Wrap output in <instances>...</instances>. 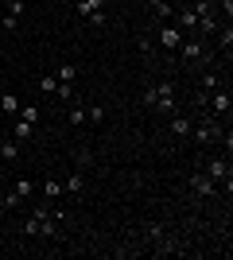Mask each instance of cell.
<instances>
[{"mask_svg": "<svg viewBox=\"0 0 233 260\" xmlns=\"http://www.w3.org/2000/svg\"><path fill=\"white\" fill-rule=\"evenodd\" d=\"M144 105L155 109V113H175V86L171 82H159V86H148L144 89Z\"/></svg>", "mask_w": 233, "mask_h": 260, "instance_id": "1", "label": "cell"}, {"mask_svg": "<svg viewBox=\"0 0 233 260\" xmlns=\"http://www.w3.org/2000/svg\"><path fill=\"white\" fill-rule=\"evenodd\" d=\"M187 140H194V144H218V140H225V128L218 124L214 117H202L194 128H190V136Z\"/></svg>", "mask_w": 233, "mask_h": 260, "instance_id": "2", "label": "cell"}, {"mask_svg": "<svg viewBox=\"0 0 233 260\" xmlns=\"http://www.w3.org/2000/svg\"><path fill=\"white\" fill-rule=\"evenodd\" d=\"M179 54H183V62H194V66H214V54L206 51V43H202L198 35H194V39H183V43H179Z\"/></svg>", "mask_w": 233, "mask_h": 260, "instance_id": "3", "label": "cell"}, {"mask_svg": "<svg viewBox=\"0 0 233 260\" xmlns=\"http://www.w3.org/2000/svg\"><path fill=\"white\" fill-rule=\"evenodd\" d=\"M190 190H194L198 198H210V194H218V183H214L206 171H194L190 175Z\"/></svg>", "mask_w": 233, "mask_h": 260, "instance_id": "4", "label": "cell"}, {"mask_svg": "<svg viewBox=\"0 0 233 260\" xmlns=\"http://www.w3.org/2000/svg\"><path fill=\"white\" fill-rule=\"evenodd\" d=\"M210 109H214V113H222V117H229V109H233V98H229V89H214V93H210Z\"/></svg>", "mask_w": 233, "mask_h": 260, "instance_id": "5", "label": "cell"}, {"mask_svg": "<svg viewBox=\"0 0 233 260\" xmlns=\"http://www.w3.org/2000/svg\"><path fill=\"white\" fill-rule=\"evenodd\" d=\"M167 128H171V136H179V140H187L190 128H194V120L190 117H179V113H171V120H167Z\"/></svg>", "mask_w": 233, "mask_h": 260, "instance_id": "6", "label": "cell"}, {"mask_svg": "<svg viewBox=\"0 0 233 260\" xmlns=\"http://www.w3.org/2000/svg\"><path fill=\"white\" fill-rule=\"evenodd\" d=\"M183 39H187V35L179 31L175 23H163V31H159V43H163L167 51H179V43H183Z\"/></svg>", "mask_w": 233, "mask_h": 260, "instance_id": "7", "label": "cell"}, {"mask_svg": "<svg viewBox=\"0 0 233 260\" xmlns=\"http://www.w3.org/2000/svg\"><path fill=\"white\" fill-rule=\"evenodd\" d=\"M222 27V20L214 16V12H206V16H198V23H194V35H214Z\"/></svg>", "mask_w": 233, "mask_h": 260, "instance_id": "8", "label": "cell"}, {"mask_svg": "<svg viewBox=\"0 0 233 260\" xmlns=\"http://www.w3.org/2000/svg\"><path fill=\"white\" fill-rule=\"evenodd\" d=\"M206 175H210L214 183H229V163H225V159H210Z\"/></svg>", "mask_w": 233, "mask_h": 260, "instance_id": "9", "label": "cell"}, {"mask_svg": "<svg viewBox=\"0 0 233 260\" xmlns=\"http://www.w3.org/2000/svg\"><path fill=\"white\" fill-rule=\"evenodd\" d=\"M82 190H86V179H82V175H70V179H66V183H62V194H70V198H78V194H82Z\"/></svg>", "mask_w": 233, "mask_h": 260, "instance_id": "10", "label": "cell"}, {"mask_svg": "<svg viewBox=\"0 0 233 260\" xmlns=\"http://www.w3.org/2000/svg\"><path fill=\"white\" fill-rule=\"evenodd\" d=\"M35 136V124H27V120L16 117V124H12V140H31Z\"/></svg>", "mask_w": 233, "mask_h": 260, "instance_id": "11", "label": "cell"}, {"mask_svg": "<svg viewBox=\"0 0 233 260\" xmlns=\"http://www.w3.org/2000/svg\"><path fill=\"white\" fill-rule=\"evenodd\" d=\"M148 8L155 12V20H171V16H175V12H171V4H167V0H148Z\"/></svg>", "mask_w": 233, "mask_h": 260, "instance_id": "12", "label": "cell"}, {"mask_svg": "<svg viewBox=\"0 0 233 260\" xmlns=\"http://www.w3.org/2000/svg\"><path fill=\"white\" fill-rule=\"evenodd\" d=\"M101 8H105V0H78L74 4L78 16H93V12H101Z\"/></svg>", "mask_w": 233, "mask_h": 260, "instance_id": "13", "label": "cell"}, {"mask_svg": "<svg viewBox=\"0 0 233 260\" xmlns=\"http://www.w3.org/2000/svg\"><path fill=\"white\" fill-rule=\"evenodd\" d=\"M43 198L47 202H58V198H62V183H58V179H47L43 183Z\"/></svg>", "mask_w": 233, "mask_h": 260, "instance_id": "14", "label": "cell"}, {"mask_svg": "<svg viewBox=\"0 0 233 260\" xmlns=\"http://www.w3.org/2000/svg\"><path fill=\"white\" fill-rule=\"evenodd\" d=\"M198 89H206V93H214V89H222V78H218V74H214V70H210V66H206V74H202V86Z\"/></svg>", "mask_w": 233, "mask_h": 260, "instance_id": "15", "label": "cell"}, {"mask_svg": "<svg viewBox=\"0 0 233 260\" xmlns=\"http://www.w3.org/2000/svg\"><path fill=\"white\" fill-rule=\"evenodd\" d=\"M0 155H4L8 163H16V159H20V140H4V144H0Z\"/></svg>", "mask_w": 233, "mask_h": 260, "instance_id": "16", "label": "cell"}, {"mask_svg": "<svg viewBox=\"0 0 233 260\" xmlns=\"http://www.w3.org/2000/svg\"><path fill=\"white\" fill-rule=\"evenodd\" d=\"M74 78H78V66L74 62H62V66H58V82H70V86H74Z\"/></svg>", "mask_w": 233, "mask_h": 260, "instance_id": "17", "label": "cell"}, {"mask_svg": "<svg viewBox=\"0 0 233 260\" xmlns=\"http://www.w3.org/2000/svg\"><path fill=\"white\" fill-rule=\"evenodd\" d=\"M12 190H16V194H20V198H31L35 183H31V179H16V183H12Z\"/></svg>", "mask_w": 233, "mask_h": 260, "instance_id": "18", "label": "cell"}, {"mask_svg": "<svg viewBox=\"0 0 233 260\" xmlns=\"http://www.w3.org/2000/svg\"><path fill=\"white\" fill-rule=\"evenodd\" d=\"M0 109H4V113H20V98H16V93H4V98H0Z\"/></svg>", "mask_w": 233, "mask_h": 260, "instance_id": "19", "label": "cell"}, {"mask_svg": "<svg viewBox=\"0 0 233 260\" xmlns=\"http://www.w3.org/2000/svg\"><path fill=\"white\" fill-rule=\"evenodd\" d=\"M144 233H148V241H159V237H167V229L159 225V221H148V225H144Z\"/></svg>", "mask_w": 233, "mask_h": 260, "instance_id": "20", "label": "cell"}, {"mask_svg": "<svg viewBox=\"0 0 233 260\" xmlns=\"http://www.w3.org/2000/svg\"><path fill=\"white\" fill-rule=\"evenodd\" d=\"M218 43H222L225 51L233 47V27H229V23H222V27H218Z\"/></svg>", "mask_w": 233, "mask_h": 260, "instance_id": "21", "label": "cell"}, {"mask_svg": "<svg viewBox=\"0 0 233 260\" xmlns=\"http://www.w3.org/2000/svg\"><path fill=\"white\" fill-rule=\"evenodd\" d=\"M16 117L27 120V124H35V120H39V109H35V105H20V113H16Z\"/></svg>", "mask_w": 233, "mask_h": 260, "instance_id": "22", "label": "cell"}, {"mask_svg": "<svg viewBox=\"0 0 233 260\" xmlns=\"http://www.w3.org/2000/svg\"><path fill=\"white\" fill-rule=\"evenodd\" d=\"M23 12H27V4H23V0H8V16H16V20H20Z\"/></svg>", "mask_w": 233, "mask_h": 260, "instance_id": "23", "label": "cell"}, {"mask_svg": "<svg viewBox=\"0 0 233 260\" xmlns=\"http://www.w3.org/2000/svg\"><path fill=\"white\" fill-rule=\"evenodd\" d=\"M55 98H58V101H70V98H74V89H70V82H58Z\"/></svg>", "mask_w": 233, "mask_h": 260, "instance_id": "24", "label": "cell"}, {"mask_svg": "<svg viewBox=\"0 0 233 260\" xmlns=\"http://www.w3.org/2000/svg\"><path fill=\"white\" fill-rule=\"evenodd\" d=\"M20 202H23V198L16 194V190H8V194H4V210H20Z\"/></svg>", "mask_w": 233, "mask_h": 260, "instance_id": "25", "label": "cell"}, {"mask_svg": "<svg viewBox=\"0 0 233 260\" xmlns=\"http://www.w3.org/2000/svg\"><path fill=\"white\" fill-rule=\"evenodd\" d=\"M39 89H43V93H55V89H58V78H39Z\"/></svg>", "mask_w": 233, "mask_h": 260, "instance_id": "26", "label": "cell"}, {"mask_svg": "<svg viewBox=\"0 0 233 260\" xmlns=\"http://www.w3.org/2000/svg\"><path fill=\"white\" fill-rule=\"evenodd\" d=\"M4 31H20V20H16V16H8V12H4Z\"/></svg>", "mask_w": 233, "mask_h": 260, "instance_id": "27", "label": "cell"}, {"mask_svg": "<svg viewBox=\"0 0 233 260\" xmlns=\"http://www.w3.org/2000/svg\"><path fill=\"white\" fill-rule=\"evenodd\" d=\"M70 124H86V109H70Z\"/></svg>", "mask_w": 233, "mask_h": 260, "instance_id": "28", "label": "cell"}, {"mask_svg": "<svg viewBox=\"0 0 233 260\" xmlns=\"http://www.w3.org/2000/svg\"><path fill=\"white\" fill-rule=\"evenodd\" d=\"M194 105L206 109V105H210V93H206V89H198V93H194Z\"/></svg>", "mask_w": 233, "mask_h": 260, "instance_id": "29", "label": "cell"}, {"mask_svg": "<svg viewBox=\"0 0 233 260\" xmlns=\"http://www.w3.org/2000/svg\"><path fill=\"white\" fill-rule=\"evenodd\" d=\"M86 20L93 23V27H101V23H105V8H101V12H93V16H86Z\"/></svg>", "mask_w": 233, "mask_h": 260, "instance_id": "30", "label": "cell"}, {"mask_svg": "<svg viewBox=\"0 0 233 260\" xmlns=\"http://www.w3.org/2000/svg\"><path fill=\"white\" fill-rule=\"evenodd\" d=\"M86 120H101V105H89L86 109Z\"/></svg>", "mask_w": 233, "mask_h": 260, "instance_id": "31", "label": "cell"}]
</instances>
